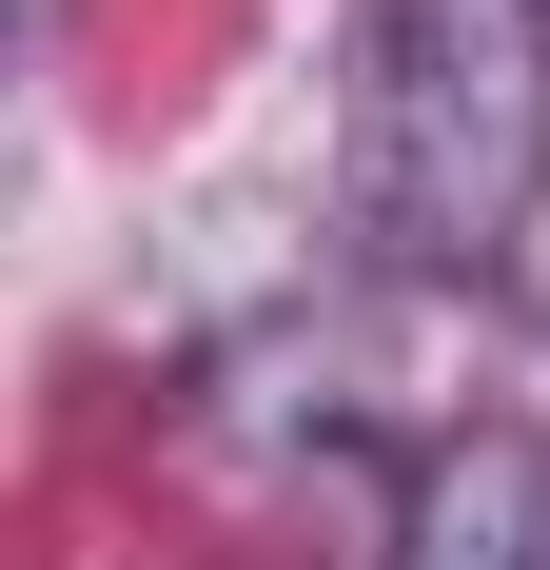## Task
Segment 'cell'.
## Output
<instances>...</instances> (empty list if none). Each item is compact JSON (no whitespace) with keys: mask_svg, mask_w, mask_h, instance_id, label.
I'll list each match as a JSON object with an SVG mask.
<instances>
[{"mask_svg":"<svg viewBox=\"0 0 550 570\" xmlns=\"http://www.w3.org/2000/svg\"><path fill=\"white\" fill-rule=\"evenodd\" d=\"M550 197V0H374L354 20V236L492 276Z\"/></svg>","mask_w":550,"mask_h":570,"instance_id":"1","label":"cell"},{"mask_svg":"<svg viewBox=\"0 0 550 570\" xmlns=\"http://www.w3.org/2000/svg\"><path fill=\"white\" fill-rule=\"evenodd\" d=\"M393 570H550V433H433L393 472Z\"/></svg>","mask_w":550,"mask_h":570,"instance_id":"2","label":"cell"}]
</instances>
